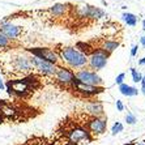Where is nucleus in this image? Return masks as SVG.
Returning <instances> with one entry per match:
<instances>
[{"instance_id":"1","label":"nucleus","mask_w":145,"mask_h":145,"mask_svg":"<svg viewBox=\"0 0 145 145\" xmlns=\"http://www.w3.org/2000/svg\"><path fill=\"white\" fill-rule=\"evenodd\" d=\"M7 55V59H3V64L1 68L3 71L10 76L12 74V80H18L22 76H26L33 71L30 63V55L29 54H24V52H12V51H7L4 52Z\"/></svg>"},{"instance_id":"2","label":"nucleus","mask_w":145,"mask_h":145,"mask_svg":"<svg viewBox=\"0 0 145 145\" xmlns=\"http://www.w3.org/2000/svg\"><path fill=\"white\" fill-rule=\"evenodd\" d=\"M60 56V61L63 67H67L73 72L88 67V55L81 52L77 47L65 46V47L55 50Z\"/></svg>"},{"instance_id":"3","label":"nucleus","mask_w":145,"mask_h":145,"mask_svg":"<svg viewBox=\"0 0 145 145\" xmlns=\"http://www.w3.org/2000/svg\"><path fill=\"white\" fill-rule=\"evenodd\" d=\"M0 33L5 35L9 40L12 42H17L20 40L21 38L24 37V33H25V29L24 26L21 25H17L14 24L13 21H9V20H4L0 22Z\"/></svg>"},{"instance_id":"4","label":"nucleus","mask_w":145,"mask_h":145,"mask_svg":"<svg viewBox=\"0 0 145 145\" xmlns=\"http://www.w3.org/2000/svg\"><path fill=\"white\" fill-rule=\"evenodd\" d=\"M74 77L80 82L85 85H90V86H97V88H103V80L97 72L89 69L88 67L78 69L74 72Z\"/></svg>"},{"instance_id":"5","label":"nucleus","mask_w":145,"mask_h":145,"mask_svg":"<svg viewBox=\"0 0 145 145\" xmlns=\"http://www.w3.org/2000/svg\"><path fill=\"white\" fill-rule=\"evenodd\" d=\"M110 55L101 48H95L88 55V68L94 72H99L106 67Z\"/></svg>"},{"instance_id":"6","label":"nucleus","mask_w":145,"mask_h":145,"mask_svg":"<svg viewBox=\"0 0 145 145\" xmlns=\"http://www.w3.org/2000/svg\"><path fill=\"white\" fill-rule=\"evenodd\" d=\"M27 52L33 56H37L39 59L48 61L51 64L56 65V67H61V61H60V56L57 55V52L52 48H47V47H37V48H29Z\"/></svg>"},{"instance_id":"7","label":"nucleus","mask_w":145,"mask_h":145,"mask_svg":"<svg viewBox=\"0 0 145 145\" xmlns=\"http://www.w3.org/2000/svg\"><path fill=\"white\" fill-rule=\"evenodd\" d=\"M76 13L82 18H90V20H101L106 17V12L99 7H94L90 4H82L76 8Z\"/></svg>"},{"instance_id":"8","label":"nucleus","mask_w":145,"mask_h":145,"mask_svg":"<svg viewBox=\"0 0 145 145\" xmlns=\"http://www.w3.org/2000/svg\"><path fill=\"white\" fill-rule=\"evenodd\" d=\"M30 63H31L33 69H35L38 73L43 74V76H54L57 69L56 65L51 64V63L43 60V59H39L37 56H33V55H30Z\"/></svg>"},{"instance_id":"9","label":"nucleus","mask_w":145,"mask_h":145,"mask_svg":"<svg viewBox=\"0 0 145 145\" xmlns=\"http://www.w3.org/2000/svg\"><path fill=\"white\" fill-rule=\"evenodd\" d=\"M86 129L93 137H98V136L103 135L107 129V119L105 116L90 118L88 120V124H86Z\"/></svg>"},{"instance_id":"10","label":"nucleus","mask_w":145,"mask_h":145,"mask_svg":"<svg viewBox=\"0 0 145 145\" xmlns=\"http://www.w3.org/2000/svg\"><path fill=\"white\" fill-rule=\"evenodd\" d=\"M68 140L72 144H81V142L88 144V142H90L91 136L86 129V127L78 125V127H73L72 129L68 131Z\"/></svg>"},{"instance_id":"11","label":"nucleus","mask_w":145,"mask_h":145,"mask_svg":"<svg viewBox=\"0 0 145 145\" xmlns=\"http://www.w3.org/2000/svg\"><path fill=\"white\" fill-rule=\"evenodd\" d=\"M54 78L59 82V84L64 85V86H71L72 82L74 81V72L67 67H57L56 72L54 74Z\"/></svg>"},{"instance_id":"12","label":"nucleus","mask_w":145,"mask_h":145,"mask_svg":"<svg viewBox=\"0 0 145 145\" xmlns=\"http://www.w3.org/2000/svg\"><path fill=\"white\" fill-rule=\"evenodd\" d=\"M74 90L80 93L82 97H93V95H97L99 93H102L103 88H97V86H90V85H85L82 82H80L78 80L74 78V81L71 85Z\"/></svg>"},{"instance_id":"13","label":"nucleus","mask_w":145,"mask_h":145,"mask_svg":"<svg viewBox=\"0 0 145 145\" xmlns=\"http://www.w3.org/2000/svg\"><path fill=\"white\" fill-rule=\"evenodd\" d=\"M8 89L9 93H14V94H25L29 90V84L25 78H18V80H12L8 82Z\"/></svg>"},{"instance_id":"14","label":"nucleus","mask_w":145,"mask_h":145,"mask_svg":"<svg viewBox=\"0 0 145 145\" xmlns=\"http://www.w3.org/2000/svg\"><path fill=\"white\" fill-rule=\"evenodd\" d=\"M85 110L86 114H89L91 118H97V116H103L105 110H103V105L98 101H90L85 105Z\"/></svg>"},{"instance_id":"15","label":"nucleus","mask_w":145,"mask_h":145,"mask_svg":"<svg viewBox=\"0 0 145 145\" xmlns=\"http://www.w3.org/2000/svg\"><path fill=\"white\" fill-rule=\"evenodd\" d=\"M68 9H69V5L68 4H64V3H55L54 5H51L50 8H48V13H50L51 17H56V18H59V17H64L65 14H67Z\"/></svg>"},{"instance_id":"16","label":"nucleus","mask_w":145,"mask_h":145,"mask_svg":"<svg viewBox=\"0 0 145 145\" xmlns=\"http://www.w3.org/2000/svg\"><path fill=\"white\" fill-rule=\"evenodd\" d=\"M119 91H120V94L125 95V97H136V95L140 93V90H138L137 88L131 86V85L125 84V82L119 85Z\"/></svg>"},{"instance_id":"17","label":"nucleus","mask_w":145,"mask_h":145,"mask_svg":"<svg viewBox=\"0 0 145 145\" xmlns=\"http://www.w3.org/2000/svg\"><path fill=\"white\" fill-rule=\"evenodd\" d=\"M119 47V42L118 40H114V39H106L102 42L101 44V47H98V48H101V50H103L105 52H107L108 55L111 54V52H114L116 48Z\"/></svg>"},{"instance_id":"18","label":"nucleus","mask_w":145,"mask_h":145,"mask_svg":"<svg viewBox=\"0 0 145 145\" xmlns=\"http://www.w3.org/2000/svg\"><path fill=\"white\" fill-rule=\"evenodd\" d=\"M13 42L9 40L5 35L0 33V54H4V52H7V51H10V48L13 47Z\"/></svg>"},{"instance_id":"19","label":"nucleus","mask_w":145,"mask_h":145,"mask_svg":"<svg viewBox=\"0 0 145 145\" xmlns=\"http://www.w3.org/2000/svg\"><path fill=\"white\" fill-rule=\"evenodd\" d=\"M121 18H123V21H124L125 24L128 25V26H131V27L136 26V25H137V21H138L137 16L133 14V13H131V12H124V13L121 14Z\"/></svg>"},{"instance_id":"20","label":"nucleus","mask_w":145,"mask_h":145,"mask_svg":"<svg viewBox=\"0 0 145 145\" xmlns=\"http://www.w3.org/2000/svg\"><path fill=\"white\" fill-rule=\"evenodd\" d=\"M123 129H124L123 123H120V121H115L114 124H112V127H111V135L112 136H116L118 133L123 132Z\"/></svg>"},{"instance_id":"21","label":"nucleus","mask_w":145,"mask_h":145,"mask_svg":"<svg viewBox=\"0 0 145 145\" xmlns=\"http://www.w3.org/2000/svg\"><path fill=\"white\" fill-rule=\"evenodd\" d=\"M131 76H132V81H133L135 84H138V82H141L142 74H141V72H138L136 68H131Z\"/></svg>"},{"instance_id":"22","label":"nucleus","mask_w":145,"mask_h":145,"mask_svg":"<svg viewBox=\"0 0 145 145\" xmlns=\"http://www.w3.org/2000/svg\"><path fill=\"white\" fill-rule=\"evenodd\" d=\"M124 119H125V123H127V124H129V125H133V124H136V123H137V118H136L132 112H127V115H125Z\"/></svg>"},{"instance_id":"23","label":"nucleus","mask_w":145,"mask_h":145,"mask_svg":"<svg viewBox=\"0 0 145 145\" xmlns=\"http://www.w3.org/2000/svg\"><path fill=\"white\" fill-rule=\"evenodd\" d=\"M124 80H125V73H119L118 76H116V78H115V84L116 85H121V84H124Z\"/></svg>"},{"instance_id":"24","label":"nucleus","mask_w":145,"mask_h":145,"mask_svg":"<svg viewBox=\"0 0 145 145\" xmlns=\"http://www.w3.org/2000/svg\"><path fill=\"white\" fill-rule=\"evenodd\" d=\"M116 110H118V111H124V103H123V102L120 101V99H118V101H116Z\"/></svg>"},{"instance_id":"25","label":"nucleus","mask_w":145,"mask_h":145,"mask_svg":"<svg viewBox=\"0 0 145 145\" xmlns=\"http://www.w3.org/2000/svg\"><path fill=\"white\" fill-rule=\"evenodd\" d=\"M137 48H138L137 44H133V46H132V48H131V56H136V55H137Z\"/></svg>"},{"instance_id":"26","label":"nucleus","mask_w":145,"mask_h":145,"mask_svg":"<svg viewBox=\"0 0 145 145\" xmlns=\"http://www.w3.org/2000/svg\"><path fill=\"white\" fill-rule=\"evenodd\" d=\"M142 94L145 95V76H142V80H141V89H140Z\"/></svg>"},{"instance_id":"27","label":"nucleus","mask_w":145,"mask_h":145,"mask_svg":"<svg viewBox=\"0 0 145 145\" xmlns=\"http://www.w3.org/2000/svg\"><path fill=\"white\" fill-rule=\"evenodd\" d=\"M0 90H5V84H4L1 76H0Z\"/></svg>"},{"instance_id":"28","label":"nucleus","mask_w":145,"mask_h":145,"mask_svg":"<svg viewBox=\"0 0 145 145\" xmlns=\"http://www.w3.org/2000/svg\"><path fill=\"white\" fill-rule=\"evenodd\" d=\"M140 43H141V46H144V47H145V35L140 37Z\"/></svg>"},{"instance_id":"29","label":"nucleus","mask_w":145,"mask_h":145,"mask_svg":"<svg viewBox=\"0 0 145 145\" xmlns=\"http://www.w3.org/2000/svg\"><path fill=\"white\" fill-rule=\"evenodd\" d=\"M138 64H140V65H144L145 64V56L142 57V59H140V60H138Z\"/></svg>"},{"instance_id":"30","label":"nucleus","mask_w":145,"mask_h":145,"mask_svg":"<svg viewBox=\"0 0 145 145\" xmlns=\"http://www.w3.org/2000/svg\"><path fill=\"white\" fill-rule=\"evenodd\" d=\"M142 30H145V20H142Z\"/></svg>"},{"instance_id":"31","label":"nucleus","mask_w":145,"mask_h":145,"mask_svg":"<svg viewBox=\"0 0 145 145\" xmlns=\"http://www.w3.org/2000/svg\"><path fill=\"white\" fill-rule=\"evenodd\" d=\"M136 145H145V141H141V142H138V144H136Z\"/></svg>"}]
</instances>
